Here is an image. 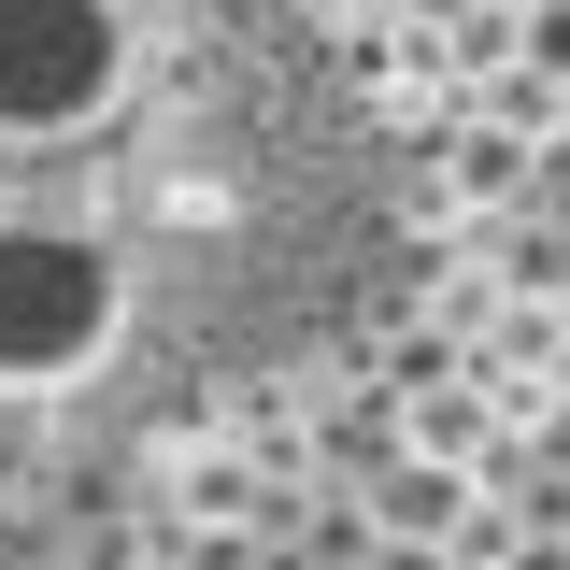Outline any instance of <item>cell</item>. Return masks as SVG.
<instances>
[{"label": "cell", "instance_id": "cell-1", "mask_svg": "<svg viewBox=\"0 0 570 570\" xmlns=\"http://www.w3.org/2000/svg\"><path fill=\"white\" fill-rule=\"evenodd\" d=\"M400 142L285 0H0V442L129 456L400 285Z\"/></svg>", "mask_w": 570, "mask_h": 570}]
</instances>
